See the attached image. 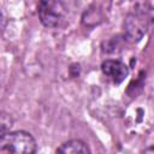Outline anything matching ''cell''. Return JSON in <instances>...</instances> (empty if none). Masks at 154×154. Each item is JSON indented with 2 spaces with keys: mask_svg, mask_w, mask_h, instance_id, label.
<instances>
[{
  "mask_svg": "<svg viewBox=\"0 0 154 154\" xmlns=\"http://www.w3.org/2000/svg\"><path fill=\"white\" fill-rule=\"evenodd\" d=\"M138 6L141 7L129 13L124 20V36L132 43L140 41L144 36L152 18V10L150 7L146 8L147 4H138Z\"/></svg>",
  "mask_w": 154,
  "mask_h": 154,
  "instance_id": "6da1fadb",
  "label": "cell"
},
{
  "mask_svg": "<svg viewBox=\"0 0 154 154\" xmlns=\"http://www.w3.org/2000/svg\"><path fill=\"white\" fill-rule=\"evenodd\" d=\"M0 148L8 154H36V142L34 137L25 131L8 132L0 140Z\"/></svg>",
  "mask_w": 154,
  "mask_h": 154,
  "instance_id": "7a4b0ae2",
  "label": "cell"
},
{
  "mask_svg": "<svg viewBox=\"0 0 154 154\" xmlns=\"http://www.w3.org/2000/svg\"><path fill=\"white\" fill-rule=\"evenodd\" d=\"M65 14V7L60 1L46 0L38 4V17L41 23L47 28L58 26Z\"/></svg>",
  "mask_w": 154,
  "mask_h": 154,
  "instance_id": "3957f363",
  "label": "cell"
},
{
  "mask_svg": "<svg viewBox=\"0 0 154 154\" xmlns=\"http://www.w3.org/2000/svg\"><path fill=\"white\" fill-rule=\"evenodd\" d=\"M101 70L114 83H122L129 75L128 66L119 60H105L101 64Z\"/></svg>",
  "mask_w": 154,
  "mask_h": 154,
  "instance_id": "277c9868",
  "label": "cell"
},
{
  "mask_svg": "<svg viewBox=\"0 0 154 154\" xmlns=\"http://www.w3.org/2000/svg\"><path fill=\"white\" fill-rule=\"evenodd\" d=\"M55 154H90L89 147L81 140H71L63 143Z\"/></svg>",
  "mask_w": 154,
  "mask_h": 154,
  "instance_id": "5b68a950",
  "label": "cell"
},
{
  "mask_svg": "<svg viewBox=\"0 0 154 154\" xmlns=\"http://www.w3.org/2000/svg\"><path fill=\"white\" fill-rule=\"evenodd\" d=\"M12 126H13L12 117L6 112H0V140H2L8 132H11Z\"/></svg>",
  "mask_w": 154,
  "mask_h": 154,
  "instance_id": "8992f818",
  "label": "cell"
},
{
  "mask_svg": "<svg viewBox=\"0 0 154 154\" xmlns=\"http://www.w3.org/2000/svg\"><path fill=\"white\" fill-rule=\"evenodd\" d=\"M143 154H154V150H153V147H149L148 149H146Z\"/></svg>",
  "mask_w": 154,
  "mask_h": 154,
  "instance_id": "52a82bcc",
  "label": "cell"
}]
</instances>
